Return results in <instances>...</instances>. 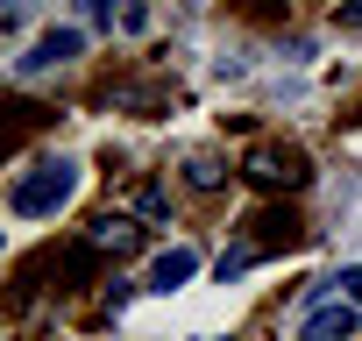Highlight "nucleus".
<instances>
[{
    "label": "nucleus",
    "instance_id": "3",
    "mask_svg": "<svg viewBox=\"0 0 362 341\" xmlns=\"http://www.w3.org/2000/svg\"><path fill=\"white\" fill-rule=\"evenodd\" d=\"M78 50H86V36H78V29H50V36H36V43H29V57H15V71H22V79H36V71L71 64Z\"/></svg>",
    "mask_w": 362,
    "mask_h": 341
},
{
    "label": "nucleus",
    "instance_id": "6",
    "mask_svg": "<svg viewBox=\"0 0 362 341\" xmlns=\"http://www.w3.org/2000/svg\"><path fill=\"white\" fill-rule=\"evenodd\" d=\"M135 242H142V235H135V221H100V228L86 235V249H93V256H107V249H114V256H128Z\"/></svg>",
    "mask_w": 362,
    "mask_h": 341
},
{
    "label": "nucleus",
    "instance_id": "8",
    "mask_svg": "<svg viewBox=\"0 0 362 341\" xmlns=\"http://www.w3.org/2000/svg\"><path fill=\"white\" fill-rule=\"evenodd\" d=\"M114 8H121V0H86V15H93V22H114Z\"/></svg>",
    "mask_w": 362,
    "mask_h": 341
},
{
    "label": "nucleus",
    "instance_id": "9",
    "mask_svg": "<svg viewBox=\"0 0 362 341\" xmlns=\"http://www.w3.org/2000/svg\"><path fill=\"white\" fill-rule=\"evenodd\" d=\"M341 284H348V299L362 306V263H355V270H341Z\"/></svg>",
    "mask_w": 362,
    "mask_h": 341
},
{
    "label": "nucleus",
    "instance_id": "2",
    "mask_svg": "<svg viewBox=\"0 0 362 341\" xmlns=\"http://www.w3.org/2000/svg\"><path fill=\"white\" fill-rule=\"evenodd\" d=\"M242 178H249V185H263V192H298L313 170H305V149H277V142H263V149H249Z\"/></svg>",
    "mask_w": 362,
    "mask_h": 341
},
{
    "label": "nucleus",
    "instance_id": "1",
    "mask_svg": "<svg viewBox=\"0 0 362 341\" xmlns=\"http://www.w3.org/2000/svg\"><path fill=\"white\" fill-rule=\"evenodd\" d=\"M71 192H78V163L71 156H36L22 178H15V214L22 221H50V214H64L71 207Z\"/></svg>",
    "mask_w": 362,
    "mask_h": 341
},
{
    "label": "nucleus",
    "instance_id": "4",
    "mask_svg": "<svg viewBox=\"0 0 362 341\" xmlns=\"http://www.w3.org/2000/svg\"><path fill=\"white\" fill-rule=\"evenodd\" d=\"M355 327H362V306L355 299H334V306H313L305 313L298 341H355Z\"/></svg>",
    "mask_w": 362,
    "mask_h": 341
},
{
    "label": "nucleus",
    "instance_id": "5",
    "mask_svg": "<svg viewBox=\"0 0 362 341\" xmlns=\"http://www.w3.org/2000/svg\"><path fill=\"white\" fill-rule=\"evenodd\" d=\"M192 270H199V256H192V249H163V256H156V270H149V291H177Z\"/></svg>",
    "mask_w": 362,
    "mask_h": 341
},
{
    "label": "nucleus",
    "instance_id": "7",
    "mask_svg": "<svg viewBox=\"0 0 362 341\" xmlns=\"http://www.w3.org/2000/svg\"><path fill=\"white\" fill-rule=\"evenodd\" d=\"M334 22H341V29H362V0H341V8H334Z\"/></svg>",
    "mask_w": 362,
    "mask_h": 341
}]
</instances>
